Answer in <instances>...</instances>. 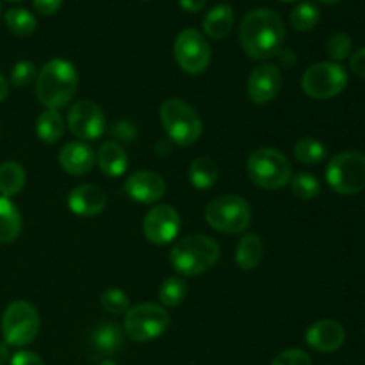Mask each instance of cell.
<instances>
[{
  "mask_svg": "<svg viewBox=\"0 0 365 365\" xmlns=\"http://www.w3.org/2000/svg\"><path fill=\"white\" fill-rule=\"evenodd\" d=\"M285 27L282 18L271 9H253L242 18L239 43L250 59L267 61L284 48Z\"/></svg>",
  "mask_w": 365,
  "mask_h": 365,
  "instance_id": "cell-1",
  "label": "cell"
},
{
  "mask_svg": "<svg viewBox=\"0 0 365 365\" xmlns=\"http://www.w3.org/2000/svg\"><path fill=\"white\" fill-rule=\"evenodd\" d=\"M78 88V73L66 59L48 61L36 77V96L45 109L59 110L73 100Z\"/></svg>",
  "mask_w": 365,
  "mask_h": 365,
  "instance_id": "cell-2",
  "label": "cell"
},
{
  "mask_svg": "<svg viewBox=\"0 0 365 365\" xmlns=\"http://www.w3.org/2000/svg\"><path fill=\"white\" fill-rule=\"evenodd\" d=\"M221 248L209 235H187L171 246L170 264L182 277H200L216 266Z\"/></svg>",
  "mask_w": 365,
  "mask_h": 365,
  "instance_id": "cell-3",
  "label": "cell"
},
{
  "mask_svg": "<svg viewBox=\"0 0 365 365\" xmlns=\"http://www.w3.org/2000/svg\"><path fill=\"white\" fill-rule=\"evenodd\" d=\"M246 171L257 187L267 191L285 187L292 178L291 160L277 148H259L250 153Z\"/></svg>",
  "mask_w": 365,
  "mask_h": 365,
  "instance_id": "cell-4",
  "label": "cell"
},
{
  "mask_svg": "<svg viewBox=\"0 0 365 365\" xmlns=\"http://www.w3.org/2000/svg\"><path fill=\"white\" fill-rule=\"evenodd\" d=\"M160 121L170 141L178 146H192L202 138V118L195 107L180 98L164 100L160 106Z\"/></svg>",
  "mask_w": 365,
  "mask_h": 365,
  "instance_id": "cell-5",
  "label": "cell"
},
{
  "mask_svg": "<svg viewBox=\"0 0 365 365\" xmlns=\"http://www.w3.org/2000/svg\"><path fill=\"white\" fill-rule=\"evenodd\" d=\"M205 221L221 234H241L252 223V207L242 196H216L207 203Z\"/></svg>",
  "mask_w": 365,
  "mask_h": 365,
  "instance_id": "cell-6",
  "label": "cell"
},
{
  "mask_svg": "<svg viewBox=\"0 0 365 365\" xmlns=\"http://www.w3.org/2000/svg\"><path fill=\"white\" fill-rule=\"evenodd\" d=\"M39 327H41V321H39L38 309L24 299L7 305L2 314V323H0L4 341L13 348H25L31 344L38 337Z\"/></svg>",
  "mask_w": 365,
  "mask_h": 365,
  "instance_id": "cell-7",
  "label": "cell"
},
{
  "mask_svg": "<svg viewBox=\"0 0 365 365\" xmlns=\"http://www.w3.org/2000/svg\"><path fill=\"white\" fill-rule=\"evenodd\" d=\"M171 317L163 305L141 303L130 307L125 314L123 331L135 342H150L170 328Z\"/></svg>",
  "mask_w": 365,
  "mask_h": 365,
  "instance_id": "cell-8",
  "label": "cell"
},
{
  "mask_svg": "<svg viewBox=\"0 0 365 365\" xmlns=\"http://www.w3.org/2000/svg\"><path fill=\"white\" fill-rule=\"evenodd\" d=\"M327 182L339 195H359L365 189V155L360 152H341L327 166Z\"/></svg>",
  "mask_w": 365,
  "mask_h": 365,
  "instance_id": "cell-9",
  "label": "cell"
},
{
  "mask_svg": "<svg viewBox=\"0 0 365 365\" xmlns=\"http://www.w3.org/2000/svg\"><path fill=\"white\" fill-rule=\"evenodd\" d=\"M348 86V71L334 61L316 63L302 77V89L314 100H328L341 95Z\"/></svg>",
  "mask_w": 365,
  "mask_h": 365,
  "instance_id": "cell-10",
  "label": "cell"
},
{
  "mask_svg": "<svg viewBox=\"0 0 365 365\" xmlns=\"http://www.w3.org/2000/svg\"><path fill=\"white\" fill-rule=\"evenodd\" d=\"M173 53L180 70L189 75L205 73L210 59H212L209 41L196 29H184L178 32L173 45Z\"/></svg>",
  "mask_w": 365,
  "mask_h": 365,
  "instance_id": "cell-11",
  "label": "cell"
},
{
  "mask_svg": "<svg viewBox=\"0 0 365 365\" xmlns=\"http://www.w3.org/2000/svg\"><path fill=\"white\" fill-rule=\"evenodd\" d=\"M107 121L102 107L89 100L73 103L68 110V128L78 141H95L106 132Z\"/></svg>",
  "mask_w": 365,
  "mask_h": 365,
  "instance_id": "cell-12",
  "label": "cell"
},
{
  "mask_svg": "<svg viewBox=\"0 0 365 365\" xmlns=\"http://www.w3.org/2000/svg\"><path fill=\"white\" fill-rule=\"evenodd\" d=\"M143 232L152 245H170L178 237L180 216L171 205L152 207L143 220Z\"/></svg>",
  "mask_w": 365,
  "mask_h": 365,
  "instance_id": "cell-13",
  "label": "cell"
},
{
  "mask_svg": "<svg viewBox=\"0 0 365 365\" xmlns=\"http://www.w3.org/2000/svg\"><path fill=\"white\" fill-rule=\"evenodd\" d=\"M282 82L284 78L277 64H260L248 77V84H246L248 98L257 106H266L277 98L282 89Z\"/></svg>",
  "mask_w": 365,
  "mask_h": 365,
  "instance_id": "cell-14",
  "label": "cell"
},
{
  "mask_svg": "<svg viewBox=\"0 0 365 365\" xmlns=\"http://www.w3.org/2000/svg\"><path fill=\"white\" fill-rule=\"evenodd\" d=\"M128 198L135 203L152 205L166 195V182L159 173L150 170H139L128 175L123 185Z\"/></svg>",
  "mask_w": 365,
  "mask_h": 365,
  "instance_id": "cell-15",
  "label": "cell"
},
{
  "mask_svg": "<svg viewBox=\"0 0 365 365\" xmlns=\"http://www.w3.org/2000/svg\"><path fill=\"white\" fill-rule=\"evenodd\" d=\"M68 207L75 216L95 217L107 207V195L95 184H82L71 189L68 195Z\"/></svg>",
  "mask_w": 365,
  "mask_h": 365,
  "instance_id": "cell-16",
  "label": "cell"
},
{
  "mask_svg": "<svg viewBox=\"0 0 365 365\" xmlns=\"http://www.w3.org/2000/svg\"><path fill=\"white\" fill-rule=\"evenodd\" d=\"M307 344L319 353H334L344 344L346 331L339 321L321 319L314 323L305 334Z\"/></svg>",
  "mask_w": 365,
  "mask_h": 365,
  "instance_id": "cell-17",
  "label": "cell"
},
{
  "mask_svg": "<svg viewBox=\"0 0 365 365\" xmlns=\"http://www.w3.org/2000/svg\"><path fill=\"white\" fill-rule=\"evenodd\" d=\"M96 163V153L88 143L71 141L61 148L59 152V166L63 171L73 177L89 173Z\"/></svg>",
  "mask_w": 365,
  "mask_h": 365,
  "instance_id": "cell-18",
  "label": "cell"
},
{
  "mask_svg": "<svg viewBox=\"0 0 365 365\" xmlns=\"http://www.w3.org/2000/svg\"><path fill=\"white\" fill-rule=\"evenodd\" d=\"M96 164L106 177L118 178L127 171L128 159L125 150L118 143L107 141L96 152Z\"/></svg>",
  "mask_w": 365,
  "mask_h": 365,
  "instance_id": "cell-19",
  "label": "cell"
},
{
  "mask_svg": "<svg viewBox=\"0 0 365 365\" xmlns=\"http://www.w3.org/2000/svg\"><path fill=\"white\" fill-rule=\"evenodd\" d=\"M125 331L116 323H102L93 330L91 346L98 356H110L123 346Z\"/></svg>",
  "mask_w": 365,
  "mask_h": 365,
  "instance_id": "cell-20",
  "label": "cell"
},
{
  "mask_svg": "<svg viewBox=\"0 0 365 365\" xmlns=\"http://www.w3.org/2000/svg\"><path fill=\"white\" fill-rule=\"evenodd\" d=\"M234 27V9L228 4H217L203 18V31L209 38L223 39Z\"/></svg>",
  "mask_w": 365,
  "mask_h": 365,
  "instance_id": "cell-21",
  "label": "cell"
},
{
  "mask_svg": "<svg viewBox=\"0 0 365 365\" xmlns=\"http://www.w3.org/2000/svg\"><path fill=\"white\" fill-rule=\"evenodd\" d=\"M264 259V242L260 235L246 234L235 248V262L242 271H252L259 267Z\"/></svg>",
  "mask_w": 365,
  "mask_h": 365,
  "instance_id": "cell-22",
  "label": "cell"
},
{
  "mask_svg": "<svg viewBox=\"0 0 365 365\" xmlns=\"http://www.w3.org/2000/svg\"><path fill=\"white\" fill-rule=\"evenodd\" d=\"M21 232V214L11 198L0 196V245H9Z\"/></svg>",
  "mask_w": 365,
  "mask_h": 365,
  "instance_id": "cell-23",
  "label": "cell"
},
{
  "mask_svg": "<svg viewBox=\"0 0 365 365\" xmlns=\"http://www.w3.org/2000/svg\"><path fill=\"white\" fill-rule=\"evenodd\" d=\"M25 182H27V173L24 166L16 160H6L0 164V196H16L24 191Z\"/></svg>",
  "mask_w": 365,
  "mask_h": 365,
  "instance_id": "cell-24",
  "label": "cell"
},
{
  "mask_svg": "<svg viewBox=\"0 0 365 365\" xmlns=\"http://www.w3.org/2000/svg\"><path fill=\"white\" fill-rule=\"evenodd\" d=\"M64 130H66V123H64V118L61 116L59 110L45 109L36 120V134L46 145L61 141Z\"/></svg>",
  "mask_w": 365,
  "mask_h": 365,
  "instance_id": "cell-25",
  "label": "cell"
},
{
  "mask_svg": "<svg viewBox=\"0 0 365 365\" xmlns=\"http://www.w3.org/2000/svg\"><path fill=\"white\" fill-rule=\"evenodd\" d=\"M217 178H220V170L210 157H198L189 166V182L192 187L205 191L216 185Z\"/></svg>",
  "mask_w": 365,
  "mask_h": 365,
  "instance_id": "cell-26",
  "label": "cell"
},
{
  "mask_svg": "<svg viewBox=\"0 0 365 365\" xmlns=\"http://www.w3.org/2000/svg\"><path fill=\"white\" fill-rule=\"evenodd\" d=\"M292 153L302 164L312 166V164H319L327 159V146L316 138H303L296 143Z\"/></svg>",
  "mask_w": 365,
  "mask_h": 365,
  "instance_id": "cell-27",
  "label": "cell"
},
{
  "mask_svg": "<svg viewBox=\"0 0 365 365\" xmlns=\"http://www.w3.org/2000/svg\"><path fill=\"white\" fill-rule=\"evenodd\" d=\"M159 298L164 309H175L187 298V285L180 277H170L163 282L159 289Z\"/></svg>",
  "mask_w": 365,
  "mask_h": 365,
  "instance_id": "cell-28",
  "label": "cell"
},
{
  "mask_svg": "<svg viewBox=\"0 0 365 365\" xmlns=\"http://www.w3.org/2000/svg\"><path fill=\"white\" fill-rule=\"evenodd\" d=\"M321 11L316 4L302 2L291 11V25L299 32H310L319 24Z\"/></svg>",
  "mask_w": 365,
  "mask_h": 365,
  "instance_id": "cell-29",
  "label": "cell"
},
{
  "mask_svg": "<svg viewBox=\"0 0 365 365\" xmlns=\"http://www.w3.org/2000/svg\"><path fill=\"white\" fill-rule=\"evenodd\" d=\"M4 20H6L7 29H9L14 36H20V38L31 36L32 32L36 31L34 14L27 9H21V7H13V9L7 11Z\"/></svg>",
  "mask_w": 365,
  "mask_h": 365,
  "instance_id": "cell-30",
  "label": "cell"
},
{
  "mask_svg": "<svg viewBox=\"0 0 365 365\" xmlns=\"http://www.w3.org/2000/svg\"><path fill=\"white\" fill-rule=\"evenodd\" d=\"M291 185V191L296 198L303 200V202H309L319 196L321 192V184L314 175L310 173H298L291 178L289 182Z\"/></svg>",
  "mask_w": 365,
  "mask_h": 365,
  "instance_id": "cell-31",
  "label": "cell"
},
{
  "mask_svg": "<svg viewBox=\"0 0 365 365\" xmlns=\"http://www.w3.org/2000/svg\"><path fill=\"white\" fill-rule=\"evenodd\" d=\"M102 307L106 309V312L113 314V316H121V314H127V310L130 309V302H128L127 292H123L118 287H109L103 291L102 298Z\"/></svg>",
  "mask_w": 365,
  "mask_h": 365,
  "instance_id": "cell-32",
  "label": "cell"
},
{
  "mask_svg": "<svg viewBox=\"0 0 365 365\" xmlns=\"http://www.w3.org/2000/svg\"><path fill=\"white\" fill-rule=\"evenodd\" d=\"M38 77V68L31 61H18L11 70V84L16 88H25V86L32 84Z\"/></svg>",
  "mask_w": 365,
  "mask_h": 365,
  "instance_id": "cell-33",
  "label": "cell"
},
{
  "mask_svg": "<svg viewBox=\"0 0 365 365\" xmlns=\"http://www.w3.org/2000/svg\"><path fill=\"white\" fill-rule=\"evenodd\" d=\"M327 52L334 59V63L344 61L351 53V38L344 34V32H337V34H334L328 39Z\"/></svg>",
  "mask_w": 365,
  "mask_h": 365,
  "instance_id": "cell-34",
  "label": "cell"
},
{
  "mask_svg": "<svg viewBox=\"0 0 365 365\" xmlns=\"http://www.w3.org/2000/svg\"><path fill=\"white\" fill-rule=\"evenodd\" d=\"M271 365H312V360H310L309 353L303 351V349L291 348L278 353Z\"/></svg>",
  "mask_w": 365,
  "mask_h": 365,
  "instance_id": "cell-35",
  "label": "cell"
},
{
  "mask_svg": "<svg viewBox=\"0 0 365 365\" xmlns=\"http://www.w3.org/2000/svg\"><path fill=\"white\" fill-rule=\"evenodd\" d=\"M9 365H45V364H43L41 356L36 355L34 351L21 349V351H16L13 356H11Z\"/></svg>",
  "mask_w": 365,
  "mask_h": 365,
  "instance_id": "cell-36",
  "label": "cell"
},
{
  "mask_svg": "<svg viewBox=\"0 0 365 365\" xmlns=\"http://www.w3.org/2000/svg\"><path fill=\"white\" fill-rule=\"evenodd\" d=\"M63 6V0H34V9L43 16H52Z\"/></svg>",
  "mask_w": 365,
  "mask_h": 365,
  "instance_id": "cell-37",
  "label": "cell"
},
{
  "mask_svg": "<svg viewBox=\"0 0 365 365\" xmlns=\"http://www.w3.org/2000/svg\"><path fill=\"white\" fill-rule=\"evenodd\" d=\"M349 68L353 70V73L365 78V46L353 53L351 59H349Z\"/></svg>",
  "mask_w": 365,
  "mask_h": 365,
  "instance_id": "cell-38",
  "label": "cell"
},
{
  "mask_svg": "<svg viewBox=\"0 0 365 365\" xmlns=\"http://www.w3.org/2000/svg\"><path fill=\"white\" fill-rule=\"evenodd\" d=\"M182 9H185L187 13H200V11L205 7L207 0H178Z\"/></svg>",
  "mask_w": 365,
  "mask_h": 365,
  "instance_id": "cell-39",
  "label": "cell"
},
{
  "mask_svg": "<svg viewBox=\"0 0 365 365\" xmlns=\"http://www.w3.org/2000/svg\"><path fill=\"white\" fill-rule=\"evenodd\" d=\"M278 57H280V63L284 64V66L291 68L292 64L296 63V53L292 52V50H280V53H278Z\"/></svg>",
  "mask_w": 365,
  "mask_h": 365,
  "instance_id": "cell-40",
  "label": "cell"
},
{
  "mask_svg": "<svg viewBox=\"0 0 365 365\" xmlns=\"http://www.w3.org/2000/svg\"><path fill=\"white\" fill-rule=\"evenodd\" d=\"M11 360V353H9V346L6 342H0V365L9 364Z\"/></svg>",
  "mask_w": 365,
  "mask_h": 365,
  "instance_id": "cell-41",
  "label": "cell"
},
{
  "mask_svg": "<svg viewBox=\"0 0 365 365\" xmlns=\"http://www.w3.org/2000/svg\"><path fill=\"white\" fill-rule=\"evenodd\" d=\"M7 91H9V84H7L6 77H4V75L0 73V103H2L4 100H6Z\"/></svg>",
  "mask_w": 365,
  "mask_h": 365,
  "instance_id": "cell-42",
  "label": "cell"
},
{
  "mask_svg": "<svg viewBox=\"0 0 365 365\" xmlns=\"http://www.w3.org/2000/svg\"><path fill=\"white\" fill-rule=\"evenodd\" d=\"M98 365H116V364H114L110 359H106V360H102V362H100Z\"/></svg>",
  "mask_w": 365,
  "mask_h": 365,
  "instance_id": "cell-43",
  "label": "cell"
},
{
  "mask_svg": "<svg viewBox=\"0 0 365 365\" xmlns=\"http://www.w3.org/2000/svg\"><path fill=\"white\" fill-rule=\"evenodd\" d=\"M317 2H323V4H339L342 0H317Z\"/></svg>",
  "mask_w": 365,
  "mask_h": 365,
  "instance_id": "cell-44",
  "label": "cell"
},
{
  "mask_svg": "<svg viewBox=\"0 0 365 365\" xmlns=\"http://www.w3.org/2000/svg\"><path fill=\"white\" fill-rule=\"evenodd\" d=\"M280 2H296V0H280Z\"/></svg>",
  "mask_w": 365,
  "mask_h": 365,
  "instance_id": "cell-45",
  "label": "cell"
},
{
  "mask_svg": "<svg viewBox=\"0 0 365 365\" xmlns=\"http://www.w3.org/2000/svg\"><path fill=\"white\" fill-rule=\"evenodd\" d=\"M7 2H20V0H7Z\"/></svg>",
  "mask_w": 365,
  "mask_h": 365,
  "instance_id": "cell-46",
  "label": "cell"
}]
</instances>
